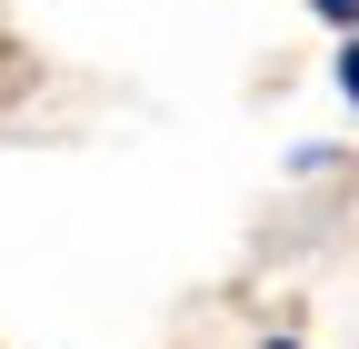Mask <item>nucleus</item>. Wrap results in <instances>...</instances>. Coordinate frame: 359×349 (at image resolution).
<instances>
[{"label": "nucleus", "mask_w": 359, "mask_h": 349, "mask_svg": "<svg viewBox=\"0 0 359 349\" xmlns=\"http://www.w3.org/2000/svg\"><path fill=\"white\" fill-rule=\"evenodd\" d=\"M269 349H299V339H269Z\"/></svg>", "instance_id": "7ed1b4c3"}, {"label": "nucleus", "mask_w": 359, "mask_h": 349, "mask_svg": "<svg viewBox=\"0 0 359 349\" xmlns=\"http://www.w3.org/2000/svg\"><path fill=\"white\" fill-rule=\"evenodd\" d=\"M339 80H349V100H359V40H349V50H339Z\"/></svg>", "instance_id": "f257e3e1"}, {"label": "nucleus", "mask_w": 359, "mask_h": 349, "mask_svg": "<svg viewBox=\"0 0 359 349\" xmlns=\"http://www.w3.org/2000/svg\"><path fill=\"white\" fill-rule=\"evenodd\" d=\"M320 11H330V20H359V0H320Z\"/></svg>", "instance_id": "f03ea898"}]
</instances>
